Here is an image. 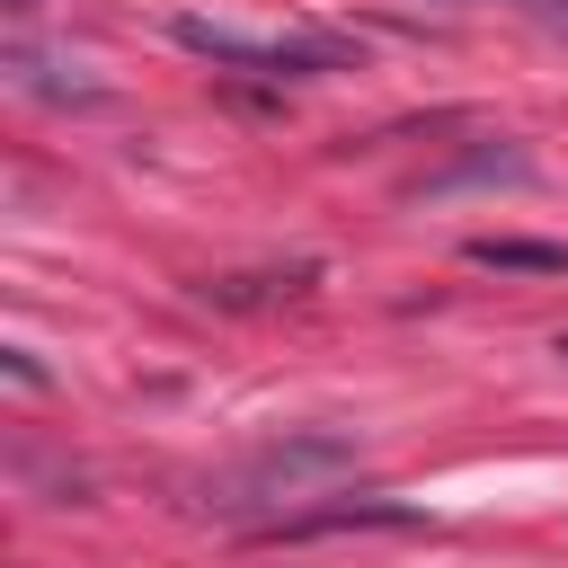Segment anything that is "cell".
I'll list each match as a JSON object with an SVG mask.
<instances>
[{
  "mask_svg": "<svg viewBox=\"0 0 568 568\" xmlns=\"http://www.w3.org/2000/svg\"><path fill=\"white\" fill-rule=\"evenodd\" d=\"M178 44L213 71H257V80H311V71H337L355 53L346 36H240L213 18H178Z\"/></svg>",
  "mask_w": 568,
  "mask_h": 568,
  "instance_id": "obj_1",
  "label": "cell"
},
{
  "mask_svg": "<svg viewBox=\"0 0 568 568\" xmlns=\"http://www.w3.org/2000/svg\"><path fill=\"white\" fill-rule=\"evenodd\" d=\"M470 266H506V275H568V248H550V240H470Z\"/></svg>",
  "mask_w": 568,
  "mask_h": 568,
  "instance_id": "obj_2",
  "label": "cell"
},
{
  "mask_svg": "<svg viewBox=\"0 0 568 568\" xmlns=\"http://www.w3.org/2000/svg\"><path fill=\"white\" fill-rule=\"evenodd\" d=\"M559 355H568V337H559Z\"/></svg>",
  "mask_w": 568,
  "mask_h": 568,
  "instance_id": "obj_3",
  "label": "cell"
}]
</instances>
